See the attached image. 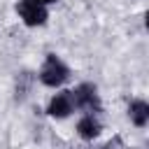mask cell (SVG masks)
<instances>
[{
  "mask_svg": "<svg viewBox=\"0 0 149 149\" xmlns=\"http://www.w3.org/2000/svg\"><path fill=\"white\" fill-rule=\"evenodd\" d=\"M16 14L28 28L44 26L47 19H49V9L40 2H35V0H19L16 2Z\"/></svg>",
  "mask_w": 149,
  "mask_h": 149,
  "instance_id": "obj_3",
  "label": "cell"
},
{
  "mask_svg": "<svg viewBox=\"0 0 149 149\" xmlns=\"http://www.w3.org/2000/svg\"><path fill=\"white\" fill-rule=\"evenodd\" d=\"M128 116H130V121H133L137 128H144L147 121H149V102L142 100V98L130 100V105H128Z\"/></svg>",
  "mask_w": 149,
  "mask_h": 149,
  "instance_id": "obj_6",
  "label": "cell"
},
{
  "mask_svg": "<svg viewBox=\"0 0 149 149\" xmlns=\"http://www.w3.org/2000/svg\"><path fill=\"white\" fill-rule=\"evenodd\" d=\"M100 130H102V123H100V119L95 114H84L77 121V135L81 140H86V142L88 140H95L100 135Z\"/></svg>",
  "mask_w": 149,
  "mask_h": 149,
  "instance_id": "obj_5",
  "label": "cell"
},
{
  "mask_svg": "<svg viewBox=\"0 0 149 149\" xmlns=\"http://www.w3.org/2000/svg\"><path fill=\"white\" fill-rule=\"evenodd\" d=\"M35 2H40V5H44V7H47V5H51V2H56V0H35Z\"/></svg>",
  "mask_w": 149,
  "mask_h": 149,
  "instance_id": "obj_7",
  "label": "cell"
},
{
  "mask_svg": "<svg viewBox=\"0 0 149 149\" xmlns=\"http://www.w3.org/2000/svg\"><path fill=\"white\" fill-rule=\"evenodd\" d=\"M70 98H72V107H74V109H81V112H86V114H98V112L102 109L98 86L91 84V81H84V84L74 86V88L70 91Z\"/></svg>",
  "mask_w": 149,
  "mask_h": 149,
  "instance_id": "obj_2",
  "label": "cell"
},
{
  "mask_svg": "<svg viewBox=\"0 0 149 149\" xmlns=\"http://www.w3.org/2000/svg\"><path fill=\"white\" fill-rule=\"evenodd\" d=\"M72 112H74V107H72L70 91H61V93H56V95L49 100V105H47V114L54 116V119H65V116H70Z\"/></svg>",
  "mask_w": 149,
  "mask_h": 149,
  "instance_id": "obj_4",
  "label": "cell"
},
{
  "mask_svg": "<svg viewBox=\"0 0 149 149\" xmlns=\"http://www.w3.org/2000/svg\"><path fill=\"white\" fill-rule=\"evenodd\" d=\"M68 79H70V68L63 63V58L56 54H47L40 68V81L49 88H56V86H63Z\"/></svg>",
  "mask_w": 149,
  "mask_h": 149,
  "instance_id": "obj_1",
  "label": "cell"
}]
</instances>
